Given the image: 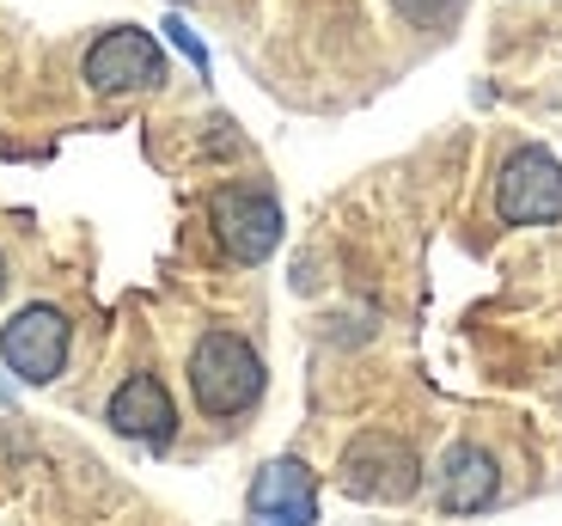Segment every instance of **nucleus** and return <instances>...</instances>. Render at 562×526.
<instances>
[{
	"mask_svg": "<svg viewBox=\"0 0 562 526\" xmlns=\"http://www.w3.org/2000/svg\"><path fill=\"white\" fill-rule=\"evenodd\" d=\"M190 392H196V411L214 423L245 416L263 399V356L239 331H202L190 349Z\"/></svg>",
	"mask_w": 562,
	"mask_h": 526,
	"instance_id": "1",
	"label": "nucleus"
},
{
	"mask_svg": "<svg viewBox=\"0 0 562 526\" xmlns=\"http://www.w3.org/2000/svg\"><path fill=\"white\" fill-rule=\"evenodd\" d=\"M80 80L99 92V99H128V92H154L166 86V49L154 43V31L140 25H116L104 31L80 61Z\"/></svg>",
	"mask_w": 562,
	"mask_h": 526,
	"instance_id": "2",
	"label": "nucleus"
},
{
	"mask_svg": "<svg viewBox=\"0 0 562 526\" xmlns=\"http://www.w3.org/2000/svg\"><path fill=\"white\" fill-rule=\"evenodd\" d=\"M495 214L507 227H550L562 221V159L544 147H514L495 171Z\"/></svg>",
	"mask_w": 562,
	"mask_h": 526,
	"instance_id": "3",
	"label": "nucleus"
},
{
	"mask_svg": "<svg viewBox=\"0 0 562 526\" xmlns=\"http://www.w3.org/2000/svg\"><path fill=\"white\" fill-rule=\"evenodd\" d=\"M209 227L233 264H263L281 245V202L257 184H221L209 197Z\"/></svg>",
	"mask_w": 562,
	"mask_h": 526,
	"instance_id": "4",
	"label": "nucleus"
},
{
	"mask_svg": "<svg viewBox=\"0 0 562 526\" xmlns=\"http://www.w3.org/2000/svg\"><path fill=\"white\" fill-rule=\"evenodd\" d=\"M342 490L361 502H409L422 484V466L416 454H409V441H397V435H385V428H367V435H355L349 447H342Z\"/></svg>",
	"mask_w": 562,
	"mask_h": 526,
	"instance_id": "5",
	"label": "nucleus"
},
{
	"mask_svg": "<svg viewBox=\"0 0 562 526\" xmlns=\"http://www.w3.org/2000/svg\"><path fill=\"white\" fill-rule=\"evenodd\" d=\"M68 349H74V325L61 306L37 300V306H19L0 331V361L19 373L25 385H49L61 368H68Z\"/></svg>",
	"mask_w": 562,
	"mask_h": 526,
	"instance_id": "6",
	"label": "nucleus"
},
{
	"mask_svg": "<svg viewBox=\"0 0 562 526\" xmlns=\"http://www.w3.org/2000/svg\"><path fill=\"white\" fill-rule=\"evenodd\" d=\"M104 423H111L123 441L171 447V435H178V404H171V392H166L159 373H128V380L111 392V404H104Z\"/></svg>",
	"mask_w": 562,
	"mask_h": 526,
	"instance_id": "7",
	"label": "nucleus"
},
{
	"mask_svg": "<svg viewBox=\"0 0 562 526\" xmlns=\"http://www.w3.org/2000/svg\"><path fill=\"white\" fill-rule=\"evenodd\" d=\"M318 521V478L300 459H269L251 478V526H312Z\"/></svg>",
	"mask_w": 562,
	"mask_h": 526,
	"instance_id": "8",
	"label": "nucleus"
},
{
	"mask_svg": "<svg viewBox=\"0 0 562 526\" xmlns=\"http://www.w3.org/2000/svg\"><path fill=\"white\" fill-rule=\"evenodd\" d=\"M435 496H440L447 514H483L495 496H502V466H495V454L477 447V441L447 447L440 478H435Z\"/></svg>",
	"mask_w": 562,
	"mask_h": 526,
	"instance_id": "9",
	"label": "nucleus"
},
{
	"mask_svg": "<svg viewBox=\"0 0 562 526\" xmlns=\"http://www.w3.org/2000/svg\"><path fill=\"white\" fill-rule=\"evenodd\" d=\"M392 7H397V19L416 25V31H452L471 0H392Z\"/></svg>",
	"mask_w": 562,
	"mask_h": 526,
	"instance_id": "10",
	"label": "nucleus"
},
{
	"mask_svg": "<svg viewBox=\"0 0 562 526\" xmlns=\"http://www.w3.org/2000/svg\"><path fill=\"white\" fill-rule=\"evenodd\" d=\"M166 37L178 43V49H183L190 61H196V68H209V49H202V37H196L190 25H183V19H166Z\"/></svg>",
	"mask_w": 562,
	"mask_h": 526,
	"instance_id": "11",
	"label": "nucleus"
},
{
	"mask_svg": "<svg viewBox=\"0 0 562 526\" xmlns=\"http://www.w3.org/2000/svg\"><path fill=\"white\" fill-rule=\"evenodd\" d=\"M7 282H13V276H7V257H0V294H7Z\"/></svg>",
	"mask_w": 562,
	"mask_h": 526,
	"instance_id": "12",
	"label": "nucleus"
}]
</instances>
